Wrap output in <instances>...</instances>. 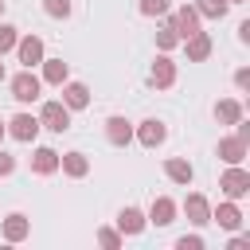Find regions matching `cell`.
I'll return each instance as SVG.
<instances>
[{
	"instance_id": "6",
	"label": "cell",
	"mask_w": 250,
	"mask_h": 250,
	"mask_svg": "<svg viewBox=\"0 0 250 250\" xmlns=\"http://www.w3.org/2000/svg\"><path fill=\"white\" fill-rule=\"evenodd\" d=\"M8 133H12L16 141L31 145V141L39 137V117H31V113H16V117L8 121Z\"/></svg>"
},
{
	"instance_id": "21",
	"label": "cell",
	"mask_w": 250,
	"mask_h": 250,
	"mask_svg": "<svg viewBox=\"0 0 250 250\" xmlns=\"http://www.w3.org/2000/svg\"><path fill=\"white\" fill-rule=\"evenodd\" d=\"M66 62L62 59H43V82H51V86H62L66 82Z\"/></svg>"
},
{
	"instance_id": "19",
	"label": "cell",
	"mask_w": 250,
	"mask_h": 250,
	"mask_svg": "<svg viewBox=\"0 0 250 250\" xmlns=\"http://www.w3.org/2000/svg\"><path fill=\"white\" fill-rule=\"evenodd\" d=\"M27 234H31V223H27V215L12 211V215L4 219V238H8V242H23Z\"/></svg>"
},
{
	"instance_id": "22",
	"label": "cell",
	"mask_w": 250,
	"mask_h": 250,
	"mask_svg": "<svg viewBox=\"0 0 250 250\" xmlns=\"http://www.w3.org/2000/svg\"><path fill=\"white\" fill-rule=\"evenodd\" d=\"M215 117H219V125H234V121L242 117V105H238L234 98H223V102L215 105Z\"/></svg>"
},
{
	"instance_id": "28",
	"label": "cell",
	"mask_w": 250,
	"mask_h": 250,
	"mask_svg": "<svg viewBox=\"0 0 250 250\" xmlns=\"http://www.w3.org/2000/svg\"><path fill=\"white\" fill-rule=\"evenodd\" d=\"M98 242H102L105 250H117V246H121V230H109V227H102V230H98Z\"/></svg>"
},
{
	"instance_id": "18",
	"label": "cell",
	"mask_w": 250,
	"mask_h": 250,
	"mask_svg": "<svg viewBox=\"0 0 250 250\" xmlns=\"http://www.w3.org/2000/svg\"><path fill=\"white\" fill-rule=\"evenodd\" d=\"M211 223H219L223 230H238V227H242V211H238L234 203H219V207L211 211Z\"/></svg>"
},
{
	"instance_id": "15",
	"label": "cell",
	"mask_w": 250,
	"mask_h": 250,
	"mask_svg": "<svg viewBox=\"0 0 250 250\" xmlns=\"http://www.w3.org/2000/svg\"><path fill=\"white\" fill-rule=\"evenodd\" d=\"M62 105L66 109H86L90 105V90L82 82H62Z\"/></svg>"
},
{
	"instance_id": "23",
	"label": "cell",
	"mask_w": 250,
	"mask_h": 250,
	"mask_svg": "<svg viewBox=\"0 0 250 250\" xmlns=\"http://www.w3.org/2000/svg\"><path fill=\"white\" fill-rule=\"evenodd\" d=\"M191 8H195V12H199V16H207V20H223V16H227V8H230V4H227V0H195V4H191Z\"/></svg>"
},
{
	"instance_id": "32",
	"label": "cell",
	"mask_w": 250,
	"mask_h": 250,
	"mask_svg": "<svg viewBox=\"0 0 250 250\" xmlns=\"http://www.w3.org/2000/svg\"><path fill=\"white\" fill-rule=\"evenodd\" d=\"M234 125H238V137H242V141H250V121H242V117H238Z\"/></svg>"
},
{
	"instance_id": "29",
	"label": "cell",
	"mask_w": 250,
	"mask_h": 250,
	"mask_svg": "<svg viewBox=\"0 0 250 250\" xmlns=\"http://www.w3.org/2000/svg\"><path fill=\"white\" fill-rule=\"evenodd\" d=\"M176 250H203V238L199 234H184V238H176Z\"/></svg>"
},
{
	"instance_id": "13",
	"label": "cell",
	"mask_w": 250,
	"mask_h": 250,
	"mask_svg": "<svg viewBox=\"0 0 250 250\" xmlns=\"http://www.w3.org/2000/svg\"><path fill=\"white\" fill-rule=\"evenodd\" d=\"M105 141L117 145V148H125V145L133 141V125H129L125 117H109V121H105Z\"/></svg>"
},
{
	"instance_id": "10",
	"label": "cell",
	"mask_w": 250,
	"mask_h": 250,
	"mask_svg": "<svg viewBox=\"0 0 250 250\" xmlns=\"http://www.w3.org/2000/svg\"><path fill=\"white\" fill-rule=\"evenodd\" d=\"M148 82H152L156 90H168V86L176 82V62H172L168 55H160V59L152 62V70H148Z\"/></svg>"
},
{
	"instance_id": "37",
	"label": "cell",
	"mask_w": 250,
	"mask_h": 250,
	"mask_svg": "<svg viewBox=\"0 0 250 250\" xmlns=\"http://www.w3.org/2000/svg\"><path fill=\"white\" fill-rule=\"evenodd\" d=\"M227 4H242V0H227Z\"/></svg>"
},
{
	"instance_id": "20",
	"label": "cell",
	"mask_w": 250,
	"mask_h": 250,
	"mask_svg": "<svg viewBox=\"0 0 250 250\" xmlns=\"http://www.w3.org/2000/svg\"><path fill=\"white\" fill-rule=\"evenodd\" d=\"M145 223H148V219H145L137 207H125V211L117 215V230H121V234H141V230H145Z\"/></svg>"
},
{
	"instance_id": "17",
	"label": "cell",
	"mask_w": 250,
	"mask_h": 250,
	"mask_svg": "<svg viewBox=\"0 0 250 250\" xmlns=\"http://www.w3.org/2000/svg\"><path fill=\"white\" fill-rule=\"evenodd\" d=\"M176 219V203L168 199V195H156L152 199V207H148V223H156V227H168Z\"/></svg>"
},
{
	"instance_id": "12",
	"label": "cell",
	"mask_w": 250,
	"mask_h": 250,
	"mask_svg": "<svg viewBox=\"0 0 250 250\" xmlns=\"http://www.w3.org/2000/svg\"><path fill=\"white\" fill-rule=\"evenodd\" d=\"M164 176H168L172 184H184V188H188V184L195 180V168H191L184 156H168V160H164Z\"/></svg>"
},
{
	"instance_id": "33",
	"label": "cell",
	"mask_w": 250,
	"mask_h": 250,
	"mask_svg": "<svg viewBox=\"0 0 250 250\" xmlns=\"http://www.w3.org/2000/svg\"><path fill=\"white\" fill-rule=\"evenodd\" d=\"M246 246H250V238H246V234H238V238H230V250H246Z\"/></svg>"
},
{
	"instance_id": "16",
	"label": "cell",
	"mask_w": 250,
	"mask_h": 250,
	"mask_svg": "<svg viewBox=\"0 0 250 250\" xmlns=\"http://www.w3.org/2000/svg\"><path fill=\"white\" fill-rule=\"evenodd\" d=\"M59 168H62L70 180H82V176L90 172V160H86V152H62V156H59Z\"/></svg>"
},
{
	"instance_id": "8",
	"label": "cell",
	"mask_w": 250,
	"mask_h": 250,
	"mask_svg": "<svg viewBox=\"0 0 250 250\" xmlns=\"http://www.w3.org/2000/svg\"><path fill=\"white\" fill-rule=\"evenodd\" d=\"M184 47H188V62H207V59H211V51H215V43H211V35H207V31L188 35V39H184Z\"/></svg>"
},
{
	"instance_id": "25",
	"label": "cell",
	"mask_w": 250,
	"mask_h": 250,
	"mask_svg": "<svg viewBox=\"0 0 250 250\" xmlns=\"http://www.w3.org/2000/svg\"><path fill=\"white\" fill-rule=\"evenodd\" d=\"M176 43H180V35H176V31H172V23L164 20V23H160V31H156V47H160V51H172Z\"/></svg>"
},
{
	"instance_id": "24",
	"label": "cell",
	"mask_w": 250,
	"mask_h": 250,
	"mask_svg": "<svg viewBox=\"0 0 250 250\" xmlns=\"http://www.w3.org/2000/svg\"><path fill=\"white\" fill-rule=\"evenodd\" d=\"M16 43H20V31H16L12 23H0V59H4L8 51H16Z\"/></svg>"
},
{
	"instance_id": "34",
	"label": "cell",
	"mask_w": 250,
	"mask_h": 250,
	"mask_svg": "<svg viewBox=\"0 0 250 250\" xmlns=\"http://www.w3.org/2000/svg\"><path fill=\"white\" fill-rule=\"evenodd\" d=\"M238 39H242V43H250V20H246V23H238Z\"/></svg>"
},
{
	"instance_id": "4",
	"label": "cell",
	"mask_w": 250,
	"mask_h": 250,
	"mask_svg": "<svg viewBox=\"0 0 250 250\" xmlns=\"http://www.w3.org/2000/svg\"><path fill=\"white\" fill-rule=\"evenodd\" d=\"M168 23H172V31H176V35H180V43H184L188 35H195V31H199V12H195L191 4H180V8L168 16Z\"/></svg>"
},
{
	"instance_id": "1",
	"label": "cell",
	"mask_w": 250,
	"mask_h": 250,
	"mask_svg": "<svg viewBox=\"0 0 250 250\" xmlns=\"http://www.w3.org/2000/svg\"><path fill=\"white\" fill-rule=\"evenodd\" d=\"M219 191H223L227 199H242V195L250 191V172H246L242 164H227V172L219 176Z\"/></svg>"
},
{
	"instance_id": "2",
	"label": "cell",
	"mask_w": 250,
	"mask_h": 250,
	"mask_svg": "<svg viewBox=\"0 0 250 250\" xmlns=\"http://www.w3.org/2000/svg\"><path fill=\"white\" fill-rule=\"evenodd\" d=\"M39 129L66 133V129H70V109H66L62 102H43V109H39Z\"/></svg>"
},
{
	"instance_id": "35",
	"label": "cell",
	"mask_w": 250,
	"mask_h": 250,
	"mask_svg": "<svg viewBox=\"0 0 250 250\" xmlns=\"http://www.w3.org/2000/svg\"><path fill=\"white\" fill-rule=\"evenodd\" d=\"M4 133H8V125H4V121H0V141H4Z\"/></svg>"
},
{
	"instance_id": "30",
	"label": "cell",
	"mask_w": 250,
	"mask_h": 250,
	"mask_svg": "<svg viewBox=\"0 0 250 250\" xmlns=\"http://www.w3.org/2000/svg\"><path fill=\"white\" fill-rule=\"evenodd\" d=\"M16 172V156H8L4 148H0V176H12Z\"/></svg>"
},
{
	"instance_id": "5",
	"label": "cell",
	"mask_w": 250,
	"mask_h": 250,
	"mask_svg": "<svg viewBox=\"0 0 250 250\" xmlns=\"http://www.w3.org/2000/svg\"><path fill=\"white\" fill-rule=\"evenodd\" d=\"M133 137H137L145 148H156V145H164V141H168V125H164V121H156V117H148V121H141V125H137V133H133Z\"/></svg>"
},
{
	"instance_id": "36",
	"label": "cell",
	"mask_w": 250,
	"mask_h": 250,
	"mask_svg": "<svg viewBox=\"0 0 250 250\" xmlns=\"http://www.w3.org/2000/svg\"><path fill=\"white\" fill-rule=\"evenodd\" d=\"M0 82H4V62H0Z\"/></svg>"
},
{
	"instance_id": "14",
	"label": "cell",
	"mask_w": 250,
	"mask_h": 250,
	"mask_svg": "<svg viewBox=\"0 0 250 250\" xmlns=\"http://www.w3.org/2000/svg\"><path fill=\"white\" fill-rule=\"evenodd\" d=\"M31 172H35V176H51V172H59V152L47 148V145L35 148V152H31Z\"/></svg>"
},
{
	"instance_id": "11",
	"label": "cell",
	"mask_w": 250,
	"mask_h": 250,
	"mask_svg": "<svg viewBox=\"0 0 250 250\" xmlns=\"http://www.w3.org/2000/svg\"><path fill=\"white\" fill-rule=\"evenodd\" d=\"M246 145H250V141H242L238 133H234V137H223V141H219V160H223V164H242V160H246Z\"/></svg>"
},
{
	"instance_id": "31",
	"label": "cell",
	"mask_w": 250,
	"mask_h": 250,
	"mask_svg": "<svg viewBox=\"0 0 250 250\" xmlns=\"http://www.w3.org/2000/svg\"><path fill=\"white\" fill-rule=\"evenodd\" d=\"M234 86H238V90L250 86V66H238V70H234Z\"/></svg>"
},
{
	"instance_id": "38",
	"label": "cell",
	"mask_w": 250,
	"mask_h": 250,
	"mask_svg": "<svg viewBox=\"0 0 250 250\" xmlns=\"http://www.w3.org/2000/svg\"><path fill=\"white\" fill-rule=\"evenodd\" d=\"M0 16H4V0H0Z\"/></svg>"
},
{
	"instance_id": "7",
	"label": "cell",
	"mask_w": 250,
	"mask_h": 250,
	"mask_svg": "<svg viewBox=\"0 0 250 250\" xmlns=\"http://www.w3.org/2000/svg\"><path fill=\"white\" fill-rule=\"evenodd\" d=\"M184 215H188L191 227H207V223H211V203H207L199 191H191V195L184 199Z\"/></svg>"
},
{
	"instance_id": "26",
	"label": "cell",
	"mask_w": 250,
	"mask_h": 250,
	"mask_svg": "<svg viewBox=\"0 0 250 250\" xmlns=\"http://www.w3.org/2000/svg\"><path fill=\"white\" fill-rule=\"evenodd\" d=\"M43 12L51 20H66L70 16V0H43Z\"/></svg>"
},
{
	"instance_id": "27",
	"label": "cell",
	"mask_w": 250,
	"mask_h": 250,
	"mask_svg": "<svg viewBox=\"0 0 250 250\" xmlns=\"http://www.w3.org/2000/svg\"><path fill=\"white\" fill-rule=\"evenodd\" d=\"M172 4L168 0H141V16H168Z\"/></svg>"
},
{
	"instance_id": "3",
	"label": "cell",
	"mask_w": 250,
	"mask_h": 250,
	"mask_svg": "<svg viewBox=\"0 0 250 250\" xmlns=\"http://www.w3.org/2000/svg\"><path fill=\"white\" fill-rule=\"evenodd\" d=\"M39 90H43V78L31 74L27 66L12 78V98H16V102H39Z\"/></svg>"
},
{
	"instance_id": "9",
	"label": "cell",
	"mask_w": 250,
	"mask_h": 250,
	"mask_svg": "<svg viewBox=\"0 0 250 250\" xmlns=\"http://www.w3.org/2000/svg\"><path fill=\"white\" fill-rule=\"evenodd\" d=\"M16 55H20V62L31 70V66H39L43 62V39L39 35H23L20 43H16Z\"/></svg>"
}]
</instances>
